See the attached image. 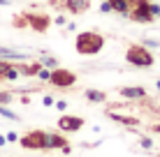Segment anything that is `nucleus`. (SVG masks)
Returning a JSON list of instances; mask_svg holds the SVG:
<instances>
[{"label":"nucleus","instance_id":"nucleus-30","mask_svg":"<svg viewBox=\"0 0 160 157\" xmlns=\"http://www.w3.org/2000/svg\"><path fill=\"white\" fill-rule=\"evenodd\" d=\"M156 85H158V90H160V81H158V83H156Z\"/></svg>","mask_w":160,"mask_h":157},{"label":"nucleus","instance_id":"nucleus-27","mask_svg":"<svg viewBox=\"0 0 160 157\" xmlns=\"http://www.w3.org/2000/svg\"><path fill=\"white\" fill-rule=\"evenodd\" d=\"M151 12H153V16H160V5H153L151 2Z\"/></svg>","mask_w":160,"mask_h":157},{"label":"nucleus","instance_id":"nucleus-7","mask_svg":"<svg viewBox=\"0 0 160 157\" xmlns=\"http://www.w3.org/2000/svg\"><path fill=\"white\" fill-rule=\"evenodd\" d=\"M44 150H63V153H70L68 139L56 134V132H47L44 134Z\"/></svg>","mask_w":160,"mask_h":157},{"label":"nucleus","instance_id":"nucleus-17","mask_svg":"<svg viewBox=\"0 0 160 157\" xmlns=\"http://www.w3.org/2000/svg\"><path fill=\"white\" fill-rule=\"evenodd\" d=\"M12 65H14V60H5V58H0V81H5V74L9 72Z\"/></svg>","mask_w":160,"mask_h":157},{"label":"nucleus","instance_id":"nucleus-28","mask_svg":"<svg viewBox=\"0 0 160 157\" xmlns=\"http://www.w3.org/2000/svg\"><path fill=\"white\" fill-rule=\"evenodd\" d=\"M5 143H7V139H5V134H0V148H2Z\"/></svg>","mask_w":160,"mask_h":157},{"label":"nucleus","instance_id":"nucleus-11","mask_svg":"<svg viewBox=\"0 0 160 157\" xmlns=\"http://www.w3.org/2000/svg\"><path fill=\"white\" fill-rule=\"evenodd\" d=\"M135 2H137V0H109L112 12H118V14H123V16L130 14V9L135 7Z\"/></svg>","mask_w":160,"mask_h":157},{"label":"nucleus","instance_id":"nucleus-5","mask_svg":"<svg viewBox=\"0 0 160 157\" xmlns=\"http://www.w3.org/2000/svg\"><path fill=\"white\" fill-rule=\"evenodd\" d=\"M44 129H30L23 136H19V143L26 150H44Z\"/></svg>","mask_w":160,"mask_h":157},{"label":"nucleus","instance_id":"nucleus-25","mask_svg":"<svg viewBox=\"0 0 160 157\" xmlns=\"http://www.w3.org/2000/svg\"><path fill=\"white\" fill-rule=\"evenodd\" d=\"M100 12H112V5H109V0H104V2H102Z\"/></svg>","mask_w":160,"mask_h":157},{"label":"nucleus","instance_id":"nucleus-18","mask_svg":"<svg viewBox=\"0 0 160 157\" xmlns=\"http://www.w3.org/2000/svg\"><path fill=\"white\" fill-rule=\"evenodd\" d=\"M40 62H42V67H47V69H53V67H58V58H53V56H44Z\"/></svg>","mask_w":160,"mask_h":157},{"label":"nucleus","instance_id":"nucleus-22","mask_svg":"<svg viewBox=\"0 0 160 157\" xmlns=\"http://www.w3.org/2000/svg\"><path fill=\"white\" fill-rule=\"evenodd\" d=\"M53 106H56L58 111H65V109H68V102H65V99H58V102H53Z\"/></svg>","mask_w":160,"mask_h":157},{"label":"nucleus","instance_id":"nucleus-13","mask_svg":"<svg viewBox=\"0 0 160 157\" xmlns=\"http://www.w3.org/2000/svg\"><path fill=\"white\" fill-rule=\"evenodd\" d=\"M91 7V0H65V9H70L72 14H81Z\"/></svg>","mask_w":160,"mask_h":157},{"label":"nucleus","instance_id":"nucleus-9","mask_svg":"<svg viewBox=\"0 0 160 157\" xmlns=\"http://www.w3.org/2000/svg\"><path fill=\"white\" fill-rule=\"evenodd\" d=\"M118 95L125 97V99H144L146 88H142V85H123V88H118Z\"/></svg>","mask_w":160,"mask_h":157},{"label":"nucleus","instance_id":"nucleus-19","mask_svg":"<svg viewBox=\"0 0 160 157\" xmlns=\"http://www.w3.org/2000/svg\"><path fill=\"white\" fill-rule=\"evenodd\" d=\"M14 102V93H9V90H0V104H12Z\"/></svg>","mask_w":160,"mask_h":157},{"label":"nucleus","instance_id":"nucleus-15","mask_svg":"<svg viewBox=\"0 0 160 157\" xmlns=\"http://www.w3.org/2000/svg\"><path fill=\"white\" fill-rule=\"evenodd\" d=\"M112 118L114 120H118V122H125V125H139V120H137V118H132V116H118V113H112Z\"/></svg>","mask_w":160,"mask_h":157},{"label":"nucleus","instance_id":"nucleus-24","mask_svg":"<svg viewBox=\"0 0 160 157\" xmlns=\"http://www.w3.org/2000/svg\"><path fill=\"white\" fill-rule=\"evenodd\" d=\"M142 148H151V145H153V141H151V139H148V136H144V139H142Z\"/></svg>","mask_w":160,"mask_h":157},{"label":"nucleus","instance_id":"nucleus-6","mask_svg":"<svg viewBox=\"0 0 160 157\" xmlns=\"http://www.w3.org/2000/svg\"><path fill=\"white\" fill-rule=\"evenodd\" d=\"M23 19H26V25H30V28H32V30H37V32H47V30H49V25H51V19H49L47 14L26 12V14H23Z\"/></svg>","mask_w":160,"mask_h":157},{"label":"nucleus","instance_id":"nucleus-14","mask_svg":"<svg viewBox=\"0 0 160 157\" xmlns=\"http://www.w3.org/2000/svg\"><path fill=\"white\" fill-rule=\"evenodd\" d=\"M84 97L88 102H93V104H102V102H107V93H104V90H98V88H86Z\"/></svg>","mask_w":160,"mask_h":157},{"label":"nucleus","instance_id":"nucleus-4","mask_svg":"<svg viewBox=\"0 0 160 157\" xmlns=\"http://www.w3.org/2000/svg\"><path fill=\"white\" fill-rule=\"evenodd\" d=\"M128 16L132 21H137V23H151V21L156 19L153 12H151V2H148V0H137Z\"/></svg>","mask_w":160,"mask_h":157},{"label":"nucleus","instance_id":"nucleus-10","mask_svg":"<svg viewBox=\"0 0 160 157\" xmlns=\"http://www.w3.org/2000/svg\"><path fill=\"white\" fill-rule=\"evenodd\" d=\"M0 58H5V60H28V58H30V53L19 51V48H7V46H0Z\"/></svg>","mask_w":160,"mask_h":157},{"label":"nucleus","instance_id":"nucleus-8","mask_svg":"<svg viewBox=\"0 0 160 157\" xmlns=\"http://www.w3.org/2000/svg\"><path fill=\"white\" fill-rule=\"evenodd\" d=\"M81 127H84V118L81 116H60L58 118L60 132H79Z\"/></svg>","mask_w":160,"mask_h":157},{"label":"nucleus","instance_id":"nucleus-29","mask_svg":"<svg viewBox=\"0 0 160 157\" xmlns=\"http://www.w3.org/2000/svg\"><path fill=\"white\" fill-rule=\"evenodd\" d=\"M153 132H160V125H153Z\"/></svg>","mask_w":160,"mask_h":157},{"label":"nucleus","instance_id":"nucleus-23","mask_svg":"<svg viewBox=\"0 0 160 157\" xmlns=\"http://www.w3.org/2000/svg\"><path fill=\"white\" fill-rule=\"evenodd\" d=\"M5 139H7L9 143H14V141H19V134H16V132H7V134H5Z\"/></svg>","mask_w":160,"mask_h":157},{"label":"nucleus","instance_id":"nucleus-20","mask_svg":"<svg viewBox=\"0 0 160 157\" xmlns=\"http://www.w3.org/2000/svg\"><path fill=\"white\" fill-rule=\"evenodd\" d=\"M19 76H21V72H19V69H16V62H14L12 67H9V72L5 74V81H16Z\"/></svg>","mask_w":160,"mask_h":157},{"label":"nucleus","instance_id":"nucleus-16","mask_svg":"<svg viewBox=\"0 0 160 157\" xmlns=\"http://www.w3.org/2000/svg\"><path fill=\"white\" fill-rule=\"evenodd\" d=\"M0 116H2V118H7V120H14V122H16V120H21V118L16 116L14 111H9L5 104H0Z\"/></svg>","mask_w":160,"mask_h":157},{"label":"nucleus","instance_id":"nucleus-26","mask_svg":"<svg viewBox=\"0 0 160 157\" xmlns=\"http://www.w3.org/2000/svg\"><path fill=\"white\" fill-rule=\"evenodd\" d=\"M42 102H44V106H53V97H51V95H47Z\"/></svg>","mask_w":160,"mask_h":157},{"label":"nucleus","instance_id":"nucleus-21","mask_svg":"<svg viewBox=\"0 0 160 157\" xmlns=\"http://www.w3.org/2000/svg\"><path fill=\"white\" fill-rule=\"evenodd\" d=\"M49 76H51V69H47V67H42L37 72V79H42V81H49Z\"/></svg>","mask_w":160,"mask_h":157},{"label":"nucleus","instance_id":"nucleus-2","mask_svg":"<svg viewBox=\"0 0 160 157\" xmlns=\"http://www.w3.org/2000/svg\"><path fill=\"white\" fill-rule=\"evenodd\" d=\"M125 60H128L130 65H135V67H153L156 58H153V53L148 51V46H144V44H130L128 51H125Z\"/></svg>","mask_w":160,"mask_h":157},{"label":"nucleus","instance_id":"nucleus-1","mask_svg":"<svg viewBox=\"0 0 160 157\" xmlns=\"http://www.w3.org/2000/svg\"><path fill=\"white\" fill-rule=\"evenodd\" d=\"M74 48L79 56H95V53H100L104 48V37L95 30H84L77 35Z\"/></svg>","mask_w":160,"mask_h":157},{"label":"nucleus","instance_id":"nucleus-3","mask_svg":"<svg viewBox=\"0 0 160 157\" xmlns=\"http://www.w3.org/2000/svg\"><path fill=\"white\" fill-rule=\"evenodd\" d=\"M49 83L56 85V88H72L77 83V74L72 69H65V67H53L51 76H49Z\"/></svg>","mask_w":160,"mask_h":157},{"label":"nucleus","instance_id":"nucleus-12","mask_svg":"<svg viewBox=\"0 0 160 157\" xmlns=\"http://www.w3.org/2000/svg\"><path fill=\"white\" fill-rule=\"evenodd\" d=\"M16 69H19L23 76H37V72L42 69V62L37 60V62H16Z\"/></svg>","mask_w":160,"mask_h":157}]
</instances>
